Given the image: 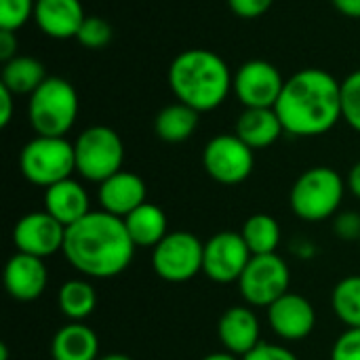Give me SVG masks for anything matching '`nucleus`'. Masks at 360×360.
<instances>
[{"label":"nucleus","instance_id":"nucleus-1","mask_svg":"<svg viewBox=\"0 0 360 360\" xmlns=\"http://www.w3.org/2000/svg\"><path fill=\"white\" fill-rule=\"evenodd\" d=\"M135 249L124 219L99 209L65 228L61 253L78 274L108 281L131 266Z\"/></svg>","mask_w":360,"mask_h":360},{"label":"nucleus","instance_id":"nucleus-2","mask_svg":"<svg viewBox=\"0 0 360 360\" xmlns=\"http://www.w3.org/2000/svg\"><path fill=\"white\" fill-rule=\"evenodd\" d=\"M291 137H319L342 120V82L321 68H304L285 80L274 105Z\"/></svg>","mask_w":360,"mask_h":360},{"label":"nucleus","instance_id":"nucleus-3","mask_svg":"<svg viewBox=\"0 0 360 360\" xmlns=\"http://www.w3.org/2000/svg\"><path fill=\"white\" fill-rule=\"evenodd\" d=\"M234 84L224 57L211 49H186L169 65V86L179 103L198 114L219 108Z\"/></svg>","mask_w":360,"mask_h":360},{"label":"nucleus","instance_id":"nucleus-4","mask_svg":"<svg viewBox=\"0 0 360 360\" xmlns=\"http://www.w3.org/2000/svg\"><path fill=\"white\" fill-rule=\"evenodd\" d=\"M346 190V179L335 169L312 167L295 179L289 194V205L302 221H325L338 215Z\"/></svg>","mask_w":360,"mask_h":360},{"label":"nucleus","instance_id":"nucleus-5","mask_svg":"<svg viewBox=\"0 0 360 360\" xmlns=\"http://www.w3.org/2000/svg\"><path fill=\"white\" fill-rule=\"evenodd\" d=\"M78 118V93L65 78L49 76L27 97V122L36 135L65 137Z\"/></svg>","mask_w":360,"mask_h":360},{"label":"nucleus","instance_id":"nucleus-6","mask_svg":"<svg viewBox=\"0 0 360 360\" xmlns=\"http://www.w3.org/2000/svg\"><path fill=\"white\" fill-rule=\"evenodd\" d=\"M19 169L30 184L44 190L53 184L70 179L76 171L74 143L65 137L36 135L23 146L19 154Z\"/></svg>","mask_w":360,"mask_h":360},{"label":"nucleus","instance_id":"nucleus-7","mask_svg":"<svg viewBox=\"0 0 360 360\" xmlns=\"http://www.w3.org/2000/svg\"><path fill=\"white\" fill-rule=\"evenodd\" d=\"M76 173L93 184H101L108 177L122 171L124 143L120 135L105 124L84 129L74 141Z\"/></svg>","mask_w":360,"mask_h":360},{"label":"nucleus","instance_id":"nucleus-8","mask_svg":"<svg viewBox=\"0 0 360 360\" xmlns=\"http://www.w3.org/2000/svg\"><path fill=\"white\" fill-rule=\"evenodd\" d=\"M205 243L192 232H169L152 249V268L165 283L181 285L202 272Z\"/></svg>","mask_w":360,"mask_h":360},{"label":"nucleus","instance_id":"nucleus-9","mask_svg":"<svg viewBox=\"0 0 360 360\" xmlns=\"http://www.w3.org/2000/svg\"><path fill=\"white\" fill-rule=\"evenodd\" d=\"M289 285L291 270L278 253L253 255L238 281V289L247 306L266 310L289 293Z\"/></svg>","mask_w":360,"mask_h":360},{"label":"nucleus","instance_id":"nucleus-10","mask_svg":"<svg viewBox=\"0 0 360 360\" xmlns=\"http://www.w3.org/2000/svg\"><path fill=\"white\" fill-rule=\"evenodd\" d=\"M253 152L255 150H251L236 133L215 135L202 150V167L213 181L221 186H238L253 173Z\"/></svg>","mask_w":360,"mask_h":360},{"label":"nucleus","instance_id":"nucleus-11","mask_svg":"<svg viewBox=\"0 0 360 360\" xmlns=\"http://www.w3.org/2000/svg\"><path fill=\"white\" fill-rule=\"evenodd\" d=\"M251 257L253 255L240 232H217L205 243L202 274L217 285L238 283Z\"/></svg>","mask_w":360,"mask_h":360},{"label":"nucleus","instance_id":"nucleus-12","mask_svg":"<svg viewBox=\"0 0 360 360\" xmlns=\"http://www.w3.org/2000/svg\"><path fill=\"white\" fill-rule=\"evenodd\" d=\"M283 86L285 78L274 63L249 59L236 70L232 91L245 108H274Z\"/></svg>","mask_w":360,"mask_h":360},{"label":"nucleus","instance_id":"nucleus-13","mask_svg":"<svg viewBox=\"0 0 360 360\" xmlns=\"http://www.w3.org/2000/svg\"><path fill=\"white\" fill-rule=\"evenodd\" d=\"M65 226L51 217L46 211H34L23 215L13 228V245L17 253L46 259L63 251Z\"/></svg>","mask_w":360,"mask_h":360},{"label":"nucleus","instance_id":"nucleus-14","mask_svg":"<svg viewBox=\"0 0 360 360\" xmlns=\"http://www.w3.org/2000/svg\"><path fill=\"white\" fill-rule=\"evenodd\" d=\"M268 323L283 342H302L316 327V310L300 293H285L268 308Z\"/></svg>","mask_w":360,"mask_h":360},{"label":"nucleus","instance_id":"nucleus-15","mask_svg":"<svg viewBox=\"0 0 360 360\" xmlns=\"http://www.w3.org/2000/svg\"><path fill=\"white\" fill-rule=\"evenodd\" d=\"M217 338L226 352L243 359L262 344V325L251 306H232L217 321Z\"/></svg>","mask_w":360,"mask_h":360},{"label":"nucleus","instance_id":"nucleus-16","mask_svg":"<svg viewBox=\"0 0 360 360\" xmlns=\"http://www.w3.org/2000/svg\"><path fill=\"white\" fill-rule=\"evenodd\" d=\"M49 285L44 259L15 253L4 266V289L17 302H36Z\"/></svg>","mask_w":360,"mask_h":360},{"label":"nucleus","instance_id":"nucleus-17","mask_svg":"<svg viewBox=\"0 0 360 360\" xmlns=\"http://www.w3.org/2000/svg\"><path fill=\"white\" fill-rule=\"evenodd\" d=\"M148 196L146 181L131 171H118L116 175L108 177L99 184L97 200L101 211L112 213L120 219H124L129 213H133L137 207H141Z\"/></svg>","mask_w":360,"mask_h":360},{"label":"nucleus","instance_id":"nucleus-18","mask_svg":"<svg viewBox=\"0 0 360 360\" xmlns=\"http://www.w3.org/2000/svg\"><path fill=\"white\" fill-rule=\"evenodd\" d=\"M84 19L86 15L80 0H36L34 21L38 30L49 38H76Z\"/></svg>","mask_w":360,"mask_h":360},{"label":"nucleus","instance_id":"nucleus-19","mask_svg":"<svg viewBox=\"0 0 360 360\" xmlns=\"http://www.w3.org/2000/svg\"><path fill=\"white\" fill-rule=\"evenodd\" d=\"M42 211L68 228L91 213V198L84 186L70 177L44 190Z\"/></svg>","mask_w":360,"mask_h":360},{"label":"nucleus","instance_id":"nucleus-20","mask_svg":"<svg viewBox=\"0 0 360 360\" xmlns=\"http://www.w3.org/2000/svg\"><path fill=\"white\" fill-rule=\"evenodd\" d=\"M234 133L251 150H264L276 143L285 129L274 108H245L236 120Z\"/></svg>","mask_w":360,"mask_h":360},{"label":"nucleus","instance_id":"nucleus-21","mask_svg":"<svg viewBox=\"0 0 360 360\" xmlns=\"http://www.w3.org/2000/svg\"><path fill=\"white\" fill-rule=\"evenodd\" d=\"M53 360H97L99 338L84 323H68L51 342Z\"/></svg>","mask_w":360,"mask_h":360},{"label":"nucleus","instance_id":"nucleus-22","mask_svg":"<svg viewBox=\"0 0 360 360\" xmlns=\"http://www.w3.org/2000/svg\"><path fill=\"white\" fill-rule=\"evenodd\" d=\"M124 226L131 240L139 249H154L169 234L167 213L154 202H143L133 213H129L124 217Z\"/></svg>","mask_w":360,"mask_h":360},{"label":"nucleus","instance_id":"nucleus-23","mask_svg":"<svg viewBox=\"0 0 360 360\" xmlns=\"http://www.w3.org/2000/svg\"><path fill=\"white\" fill-rule=\"evenodd\" d=\"M57 308L70 323H84L97 308L95 287L86 278H70L57 291Z\"/></svg>","mask_w":360,"mask_h":360},{"label":"nucleus","instance_id":"nucleus-24","mask_svg":"<svg viewBox=\"0 0 360 360\" xmlns=\"http://www.w3.org/2000/svg\"><path fill=\"white\" fill-rule=\"evenodd\" d=\"M200 114L186 103H171L165 105L154 120V131L165 143H181L190 139L198 127Z\"/></svg>","mask_w":360,"mask_h":360},{"label":"nucleus","instance_id":"nucleus-25","mask_svg":"<svg viewBox=\"0 0 360 360\" xmlns=\"http://www.w3.org/2000/svg\"><path fill=\"white\" fill-rule=\"evenodd\" d=\"M44 65L27 55H17L15 59L6 61L0 72V84L6 86L13 95H32L44 80H46Z\"/></svg>","mask_w":360,"mask_h":360},{"label":"nucleus","instance_id":"nucleus-26","mask_svg":"<svg viewBox=\"0 0 360 360\" xmlns=\"http://www.w3.org/2000/svg\"><path fill=\"white\" fill-rule=\"evenodd\" d=\"M240 236L245 238L251 255H270L276 253L283 232H281V224L272 215L255 213L243 224Z\"/></svg>","mask_w":360,"mask_h":360},{"label":"nucleus","instance_id":"nucleus-27","mask_svg":"<svg viewBox=\"0 0 360 360\" xmlns=\"http://www.w3.org/2000/svg\"><path fill=\"white\" fill-rule=\"evenodd\" d=\"M331 308L348 329H360V274L346 276L333 287Z\"/></svg>","mask_w":360,"mask_h":360},{"label":"nucleus","instance_id":"nucleus-28","mask_svg":"<svg viewBox=\"0 0 360 360\" xmlns=\"http://www.w3.org/2000/svg\"><path fill=\"white\" fill-rule=\"evenodd\" d=\"M342 120L360 133V70L342 80Z\"/></svg>","mask_w":360,"mask_h":360},{"label":"nucleus","instance_id":"nucleus-29","mask_svg":"<svg viewBox=\"0 0 360 360\" xmlns=\"http://www.w3.org/2000/svg\"><path fill=\"white\" fill-rule=\"evenodd\" d=\"M112 34H114V30H112V25L105 19H101V17H89L86 15V19L82 21V25H80V30L76 34V40L84 49L97 51V49H103V46L110 44Z\"/></svg>","mask_w":360,"mask_h":360},{"label":"nucleus","instance_id":"nucleus-30","mask_svg":"<svg viewBox=\"0 0 360 360\" xmlns=\"http://www.w3.org/2000/svg\"><path fill=\"white\" fill-rule=\"evenodd\" d=\"M36 0H0V30L17 32L34 17Z\"/></svg>","mask_w":360,"mask_h":360},{"label":"nucleus","instance_id":"nucleus-31","mask_svg":"<svg viewBox=\"0 0 360 360\" xmlns=\"http://www.w3.org/2000/svg\"><path fill=\"white\" fill-rule=\"evenodd\" d=\"M331 360H360V329H346L335 340Z\"/></svg>","mask_w":360,"mask_h":360},{"label":"nucleus","instance_id":"nucleus-32","mask_svg":"<svg viewBox=\"0 0 360 360\" xmlns=\"http://www.w3.org/2000/svg\"><path fill=\"white\" fill-rule=\"evenodd\" d=\"M331 230L338 238L352 243V240H360V213L354 211H342L333 217Z\"/></svg>","mask_w":360,"mask_h":360},{"label":"nucleus","instance_id":"nucleus-33","mask_svg":"<svg viewBox=\"0 0 360 360\" xmlns=\"http://www.w3.org/2000/svg\"><path fill=\"white\" fill-rule=\"evenodd\" d=\"M274 0H228L230 11L240 19H257L270 11Z\"/></svg>","mask_w":360,"mask_h":360},{"label":"nucleus","instance_id":"nucleus-34","mask_svg":"<svg viewBox=\"0 0 360 360\" xmlns=\"http://www.w3.org/2000/svg\"><path fill=\"white\" fill-rule=\"evenodd\" d=\"M240 360H300V359H297L289 348H285V346L262 342L259 346H255L249 354H245Z\"/></svg>","mask_w":360,"mask_h":360},{"label":"nucleus","instance_id":"nucleus-35","mask_svg":"<svg viewBox=\"0 0 360 360\" xmlns=\"http://www.w3.org/2000/svg\"><path fill=\"white\" fill-rule=\"evenodd\" d=\"M17 49H19L17 34L11 32V30H0V59L4 63L15 59L17 57Z\"/></svg>","mask_w":360,"mask_h":360},{"label":"nucleus","instance_id":"nucleus-36","mask_svg":"<svg viewBox=\"0 0 360 360\" xmlns=\"http://www.w3.org/2000/svg\"><path fill=\"white\" fill-rule=\"evenodd\" d=\"M15 97L6 86L0 84V127H8L11 118H13V112H15Z\"/></svg>","mask_w":360,"mask_h":360},{"label":"nucleus","instance_id":"nucleus-37","mask_svg":"<svg viewBox=\"0 0 360 360\" xmlns=\"http://www.w3.org/2000/svg\"><path fill=\"white\" fill-rule=\"evenodd\" d=\"M331 4L350 19H360V0H331Z\"/></svg>","mask_w":360,"mask_h":360},{"label":"nucleus","instance_id":"nucleus-38","mask_svg":"<svg viewBox=\"0 0 360 360\" xmlns=\"http://www.w3.org/2000/svg\"><path fill=\"white\" fill-rule=\"evenodd\" d=\"M346 186H348V190L360 200V160L350 169V173L346 177Z\"/></svg>","mask_w":360,"mask_h":360},{"label":"nucleus","instance_id":"nucleus-39","mask_svg":"<svg viewBox=\"0 0 360 360\" xmlns=\"http://www.w3.org/2000/svg\"><path fill=\"white\" fill-rule=\"evenodd\" d=\"M293 253H295L297 257H302V259H312L314 253H316V247H314L310 240H297V243L293 245Z\"/></svg>","mask_w":360,"mask_h":360},{"label":"nucleus","instance_id":"nucleus-40","mask_svg":"<svg viewBox=\"0 0 360 360\" xmlns=\"http://www.w3.org/2000/svg\"><path fill=\"white\" fill-rule=\"evenodd\" d=\"M200 360H240V359L224 350V352H213V354H207L205 359H200Z\"/></svg>","mask_w":360,"mask_h":360},{"label":"nucleus","instance_id":"nucleus-41","mask_svg":"<svg viewBox=\"0 0 360 360\" xmlns=\"http://www.w3.org/2000/svg\"><path fill=\"white\" fill-rule=\"evenodd\" d=\"M97 360H133L131 356H127V354H118V352H112V354H103V356H99Z\"/></svg>","mask_w":360,"mask_h":360},{"label":"nucleus","instance_id":"nucleus-42","mask_svg":"<svg viewBox=\"0 0 360 360\" xmlns=\"http://www.w3.org/2000/svg\"><path fill=\"white\" fill-rule=\"evenodd\" d=\"M0 360H8V350H6V344H0Z\"/></svg>","mask_w":360,"mask_h":360}]
</instances>
